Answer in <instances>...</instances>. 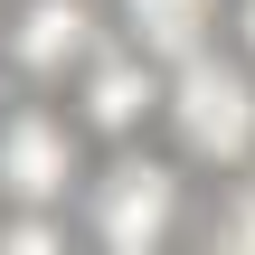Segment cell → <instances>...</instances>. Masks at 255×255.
<instances>
[{
  "label": "cell",
  "mask_w": 255,
  "mask_h": 255,
  "mask_svg": "<svg viewBox=\"0 0 255 255\" xmlns=\"http://www.w3.org/2000/svg\"><path fill=\"white\" fill-rule=\"evenodd\" d=\"M208 255H255V170L227 180V199H218V218H208Z\"/></svg>",
  "instance_id": "7"
},
{
  "label": "cell",
  "mask_w": 255,
  "mask_h": 255,
  "mask_svg": "<svg viewBox=\"0 0 255 255\" xmlns=\"http://www.w3.org/2000/svg\"><path fill=\"white\" fill-rule=\"evenodd\" d=\"M237 57H255V0H237Z\"/></svg>",
  "instance_id": "9"
},
{
  "label": "cell",
  "mask_w": 255,
  "mask_h": 255,
  "mask_svg": "<svg viewBox=\"0 0 255 255\" xmlns=\"http://www.w3.org/2000/svg\"><path fill=\"white\" fill-rule=\"evenodd\" d=\"M151 104H161L151 47H142V57H123V47H95V57H85V132H132Z\"/></svg>",
  "instance_id": "5"
},
{
  "label": "cell",
  "mask_w": 255,
  "mask_h": 255,
  "mask_svg": "<svg viewBox=\"0 0 255 255\" xmlns=\"http://www.w3.org/2000/svg\"><path fill=\"white\" fill-rule=\"evenodd\" d=\"M9 57H19V76H76V66L95 57L85 0H28V9L9 19Z\"/></svg>",
  "instance_id": "4"
},
{
  "label": "cell",
  "mask_w": 255,
  "mask_h": 255,
  "mask_svg": "<svg viewBox=\"0 0 255 255\" xmlns=\"http://www.w3.org/2000/svg\"><path fill=\"white\" fill-rule=\"evenodd\" d=\"M123 19H132V38L151 47V57H199L208 47V28H218V0H123Z\"/></svg>",
  "instance_id": "6"
},
{
  "label": "cell",
  "mask_w": 255,
  "mask_h": 255,
  "mask_svg": "<svg viewBox=\"0 0 255 255\" xmlns=\"http://www.w3.org/2000/svg\"><path fill=\"white\" fill-rule=\"evenodd\" d=\"M0 255H66V237L28 208V218H9V227H0Z\"/></svg>",
  "instance_id": "8"
},
{
  "label": "cell",
  "mask_w": 255,
  "mask_h": 255,
  "mask_svg": "<svg viewBox=\"0 0 255 255\" xmlns=\"http://www.w3.org/2000/svg\"><path fill=\"white\" fill-rule=\"evenodd\" d=\"M161 104H170V142L189 161H208V170H246L255 161V57H218V47L180 57Z\"/></svg>",
  "instance_id": "1"
},
{
  "label": "cell",
  "mask_w": 255,
  "mask_h": 255,
  "mask_svg": "<svg viewBox=\"0 0 255 255\" xmlns=\"http://www.w3.org/2000/svg\"><path fill=\"white\" fill-rule=\"evenodd\" d=\"M66 180H76V132H66L57 114H9V123H0V199L47 208Z\"/></svg>",
  "instance_id": "3"
},
{
  "label": "cell",
  "mask_w": 255,
  "mask_h": 255,
  "mask_svg": "<svg viewBox=\"0 0 255 255\" xmlns=\"http://www.w3.org/2000/svg\"><path fill=\"white\" fill-rule=\"evenodd\" d=\"M170 227H180V180H170L161 161H142V151H123V161L85 189V237L104 255H161Z\"/></svg>",
  "instance_id": "2"
}]
</instances>
